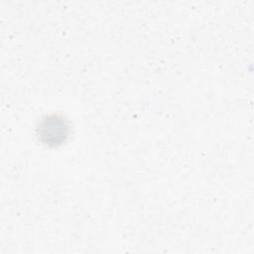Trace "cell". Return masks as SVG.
<instances>
[{"label":"cell","mask_w":254,"mask_h":254,"mask_svg":"<svg viewBox=\"0 0 254 254\" xmlns=\"http://www.w3.org/2000/svg\"><path fill=\"white\" fill-rule=\"evenodd\" d=\"M39 139L47 146L64 143L69 134L68 121L61 114H49L42 118L37 127Z\"/></svg>","instance_id":"cell-1"}]
</instances>
